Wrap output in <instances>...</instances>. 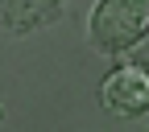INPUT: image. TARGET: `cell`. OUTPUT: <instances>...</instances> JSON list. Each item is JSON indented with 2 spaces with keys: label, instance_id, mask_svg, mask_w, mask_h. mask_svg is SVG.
I'll use <instances>...</instances> for the list:
<instances>
[{
  "label": "cell",
  "instance_id": "1",
  "mask_svg": "<svg viewBox=\"0 0 149 132\" xmlns=\"http://www.w3.org/2000/svg\"><path fill=\"white\" fill-rule=\"evenodd\" d=\"M87 41L95 54L124 58L149 41V0H100L87 17Z\"/></svg>",
  "mask_w": 149,
  "mask_h": 132
},
{
  "label": "cell",
  "instance_id": "2",
  "mask_svg": "<svg viewBox=\"0 0 149 132\" xmlns=\"http://www.w3.org/2000/svg\"><path fill=\"white\" fill-rule=\"evenodd\" d=\"M100 107L120 120H145L149 116V54L124 58L100 79Z\"/></svg>",
  "mask_w": 149,
  "mask_h": 132
},
{
  "label": "cell",
  "instance_id": "3",
  "mask_svg": "<svg viewBox=\"0 0 149 132\" xmlns=\"http://www.w3.org/2000/svg\"><path fill=\"white\" fill-rule=\"evenodd\" d=\"M70 0H0V29L13 37H29L37 29H50L66 17Z\"/></svg>",
  "mask_w": 149,
  "mask_h": 132
},
{
  "label": "cell",
  "instance_id": "4",
  "mask_svg": "<svg viewBox=\"0 0 149 132\" xmlns=\"http://www.w3.org/2000/svg\"><path fill=\"white\" fill-rule=\"evenodd\" d=\"M0 124H4V103H0Z\"/></svg>",
  "mask_w": 149,
  "mask_h": 132
}]
</instances>
